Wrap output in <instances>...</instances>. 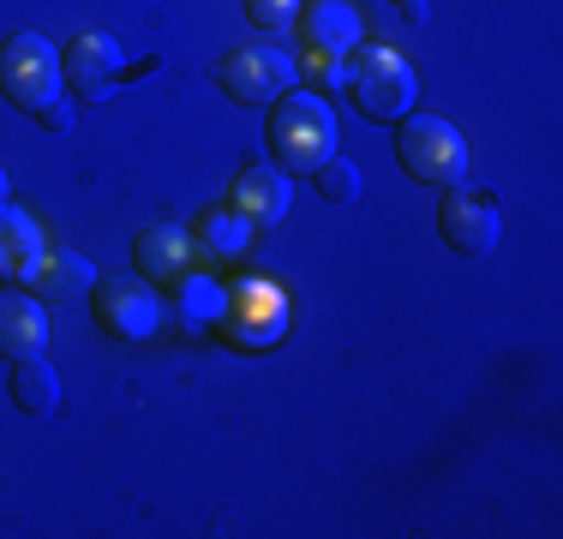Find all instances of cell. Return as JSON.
<instances>
[{"label":"cell","mask_w":563,"mask_h":539,"mask_svg":"<svg viewBox=\"0 0 563 539\" xmlns=\"http://www.w3.org/2000/svg\"><path fill=\"white\" fill-rule=\"evenodd\" d=\"M264 144H271L282 174H312L318 162L336 156L342 132H336V114H330L324 97H312V90H282L271 102V120H264Z\"/></svg>","instance_id":"1"},{"label":"cell","mask_w":563,"mask_h":539,"mask_svg":"<svg viewBox=\"0 0 563 539\" xmlns=\"http://www.w3.org/2000/svg\"><path fill=\"white\" fill-rule=\"evenodd\" d=\"M347 97L366 120H401L413 114L420 85H413V66L390 43H354L347 48Z\"/></svg>","instance_id":"2"},{"label":"cell","mask_w":563,"mask_h":539,"mask_svg":"<svg viewBox=\"0 0 563 539\" xmlns=\"http://www.w3.org/2000/svg\"><path fill=\"white\" fill-rule=\"evenodd\" d=\"M0 97L24 114H43L48 102L66 97V66H60V48L36 31H19L0 43Z\"/></svg>","instance_id":"3"},{"label":"cell","mask_w":563,"mask_h":539,"mask_svg":"<svg viewBox=\"0 0 563 539\" xmlns=\"http://www.w3.org/2000/svg\"><path fill=\"white\" fill-rule=\"evenodd\" d=\"M396 162L420 186H455L467 174V144L444 114H401L396 120Z\"/></svg>","instance_id":"4"},{"label":"cell","mask_w":563,"mask_h":539,"mask_svg":"<svg viewBox=\"0 0 563 539\" xmlns=\"http://www.w3.org/2000/svg\"><path fill=\"white\" fill-rule=\"evenodd\" d=\"M222 342L228 348H246V354H264V348H276L282 336H288V294H282V282L271 276H246L228 288V306H222Z\"/></svg>","instance_id":"5"},{"label":"cell","mask_w":563,"mask_h":539,"mask_svg":"<svg viewBox=\"0 0 563 539\" xmlns=\"http://www.w3.org/2000/svg\"><path fill=\"white\" fill-rule=\"evenodd\" d=\"M217 85L228 102L240 108H258V102H276L282 90L300 85V66L288 61V48H264V43H246V48H228L217 61Z\"/></svg>","instance_id":"6"},{"label":"cell","mask_w":563,"mask_h":539,"mask_svg":"<svg viewBox=\"0 0 563 539\" xmlns=\"http://www.w3.org/2000/svg\"><path fill=\"white\" fill-rule=\"evenodd\" d=\"M438 234H444V246L462 252V258H486V252L498 246V234H504L498 198H492L486 186H462V180H455L450 193L438 198Z\"/></svg>","instance_id":"7"},{"label":"cell","mask_w":563,"mask_h":539,"mask_svg":"<svg viewBox=\"0 0 563 539\" xmlns=\"http://www.w3.org/2000/svg\"><path fill=\"white\" fill-rule=\"evenodd\" d=\"M90 294H97V323L114 342H144V336H156V323H163V300H156V288L144 276H109Z\"/></svg>","instance_id":"8"},{"label":"cell","mask_w":563,"mask_h":539,"mask_svg":"<svg viewBox=\"0 0 563 539\" xmlns=\"http://www.w3.org/2000/svg\"><path fill=\"white\" fill-rule=\"evenodd\" d=\"M60 66H66V90L85 102H102L120 90V78H126V54L109 31H85L73 36V43L60 48Z\"/></svg>","instance_id":"9"},{"label":"cell","mask_w":563,"mask_h":539,"mask_svg":"<svg viewBox=\"0 0 563 539\" xmlns=\"http://www.w3.org/2000/svg\"><path fill=\"white\" fill-rule=\"evenodd\" d=\"M132 258H139V276L151 288H180L186 276L198 270V240L186 228H144L132 240Z\"/></svg>","instance_id":"10"},{"label":"cell","mask_w":563,"mask_h":539,"mask_svg":"<svg viewBox=\"0 0 563 539\" xmlns=\"http://www.w3.org/2000/svg\"><path fill=\"white\" fill-rule=\"evenodd\" d=\"M288 198H294V174H282L276 162H252V168L234 174L228 186V205L246 216L252 228H276L288 216Z\"/></svg>","instance_id":"11"},{"label":"cell","mask_w":563,"mask_h":539,"mask_svg":"<svg viewBox=\"0 0 563 539\" xmlns=\"http://www.w3.org/2000/svg\"><path fill=\"white\" fill-rule=\"evenodd\" d=\"M19 288H31L36 300H48V306H73L97 288V264L73 246H43V258L31 264V276H24Z\"/></svg>","instance_id":"12"},{"label":"cell","mask_w":563,"mask_h":539,"mask_svg":"<svg viewBox=\"0 0 563 539\" xmlns=\"http://www.w3.org/2000/svg\"><path fill=\"white\" fill-rule=\"evenodd\" d=\"M294 31H300L306 54H347L360 43V12L347 0H312V7H300Z\"/></svg>","instance_id":"13"},{"label":"cell","mask_w":563,"mask_h":539,"mask_svg":"<svg viewBox=\"0 0 563 539\" xmlns=\"http://www.w3.org/2000/svg\"><path fill=\"white\" fill-rule=\"evenodd\" d=\"M48 354V318L31 294H0V360Z\"/></svg>","instance_id":"14"},{"label":"cell","mask_w":563,"mask_h":539,"mask_svg":"<svg viewBox=\"0 0 563 539\" xmlns=\"http://www.w3.org/2000/svg\"><path fill=\"white\" fill-rule=\"evenodd\" d=\"M43 228H36L31 210L19 205H0V282H24L31 276V264L43 258Z\"/></svg>","instance_id":"15"},{"label":"cell","mask_w":563,"mask_h":539,"mask_svg":"<svg viewBox=\"0 0 563 539\" xmlns=\"http://www.w3.org/2000/svg\"><path fill=\"white\" fill-rule=\"evenodd\" d=\"M12 408L19 414H31V420H48V414L60 408V377H55V366H48L43 354L36 360H12Z\"/></svg>","instance_id":"16"},{"label":"cell","mask_w":563,"mask_h":539,"mask_svg":"<svg viewBox=\"0 0 563 539\" xmlns=\"http://www.w3.org/2000/svg\"><path fill=\"white\" fill-rule=\"evenodd\" d=\"M252 234H258V228H252V222H246V216H240L234 205L205 210V216H198V228H192V240H198L205 252H217V258H246Z\"/></svg>","instance_id":"17"},{"label":"cell","mask_w":563,"mask_h":539,"mask_svg":"<svg viewBox=\"0 0 563 539\" xmlns=\"http://www.w3.org/2000/svg\"><path fill=\"white\" fill-rule=\"evenodd\" d=\"M222 306H228V288H222V282L198 276V270L180 282V318H186V330H217V323H222Z\"/></svg>","instance_id":"18"},{"label":"cell","mask_w":563,"mask_h":539,"mask_svg":"<svg viewBox=\"0 0 563 539\" xmlns=\"http://www.w3.org/2000/svg\"><path fill=\"white\" fill-rule=\"evenodd\" d=\"M312 180H318V193H324L330 205H354V198H360V168H354V162H347L342 151L330 156V162H318Z\"/></svg>","instance_id":"19"},{"label":"cell","mask_w":563,"mask_h":539,"mask_svg":"<svg viewBox=\"0 0 563 539\" xmlns=\"http://www.w3.org/2000/svg\"><path fill=\"white\" fill-rule=\"evenodd\" d=\"M300 7L306 0H246V19L258 31H294L300 24Z\"/></svg>","instance_id":"20"},{"label":"cell","mask_w":563,"mask_h":539,"mask_svg":"<svg viewBox=\"0 0 563 539\" xmlns=\"http://www.w3.org/2000/svg\"><path fill=\"white\" fill-rule=\"evenodd\" d=\"M306 78H312V90L336 97L347 90V54H306Z\"/></svg>","instance_id":"21"},{"label":"cell","mask_w":563,"mask_h":539,"mask_svg":"<svg viewBox=\"0 0 563 539\" xmlns=\"http://www.w3.org/2000/svg\"><path fill=\"white\" fill-rule=\"evenodd\" d=\"M36 120H43L48 132H73V102H66V97H60V102H48Z\"/></svg>","instance_id":"22"},{"label":"cell","mask_w":563,"mask_h":539,"mask_svg":"<svg viewBox=\"0 0 563 539\" xmlns=\"http://www.w3.org/2000/svg\"><path fill=\"white\" fill-rule=\"evenodd\" d=\"M396 12H401V19L420 24V19H426V0H396Z\"/></svg>","instance_id":"23"},{"label":"cell","mask_w":563,"mask_h":539,"mask_svg":"<svg viewBox=\"0 0 563 539\" xmlns=\"http://www.w3.org/2000/svg\"><path fill=\"white\" fill-rule=\"evenodd\" d=\"M156 66H163V61H156V54H144V61L126 66V78H144V73H156Z\"/></svg>","instance_id":"24"},{"label":"cell","mask_w":563,"mask_h":539,"mask_svg":"<svg viewBox=\"0 0 563 539\" xmlns=\"http://www.w3.org/2000/svg\"><path fill=\"white\" fill-rule=\"evenodd\" d=\"M0 205H12V174L0 168Z\"/></svg>","instance_id":"25"}]
</instances>
